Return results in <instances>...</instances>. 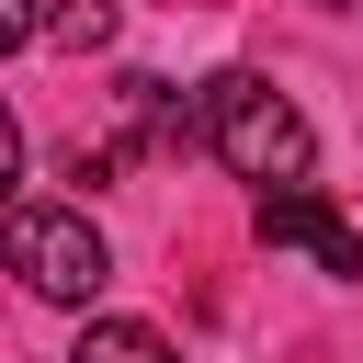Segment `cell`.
Returning a JSON list of instances; mask_svg holds the SVG:
<instances>
[{"label":"cell","instance_id":"6da1fadb","mask_svg":"<svg viewBox=\"0 0 363 363\" xmlns=\"http://www.w3.org/2000/svg\"><path fill=\"white\" fill-rule=\"evenodd\" d=\"M204 147L250 182V193H272V182H306V159H318V136H306V113L261 79V68H227V79H204Z\"/></svg>","mask_w":363,"mask_h":363},{"label":"cell","instance_id":"7a4b0ae2","mask_svg":"<svg viewBox=\"0 0 363 363\" xmlns=\"http://www.w3.org/2000/svg\"><path fill=\"white\" fill-rule=\"evenodd\" d=\"M11 272H23V295H45V306H91V295L113 284V250H102V227L68 216V204H11Z\"/></svg>","mask_w":363,"mask_h":363},{"label":"cell","instance_id":"3957f363","mask_svg":"<svg viewBox=\"0 0 363 363\" xmlns=\"http://www.w3.org/2000/svg\"><path fill=\"white\" fill-rule=\"evenodd\" d=\"M250 227H261L272 250H306L329 284H363V227H352V216H340L318 182H272V193L250 204Z\"/></svg>","mask_w":363,"mask_h":363},{"label":"cell","instance_id":"277c9868","mask_svg":"<svg viewBox=\"0 0 363 363\" xmlns=\"http://www.w3.org/2000/svg\"><path fill=\"white\" fill-rule=\"evenodd\" d=\"M68 363H182V352H170V340H159L147 318H91Z\"/></svg>","mask_w":363,"mask_h":363},{"label":"cell","instance_id":"5b68a950","mask_svg":"<svg viewBox=\"0 0 363 363\" xmlns=\"http://www.w3.org/2000/svg\"><path fill=\"white\" fill-rule=\"evenodd\" d=\"M45 45H113V0H68V11H45Z\"/></svg>","mask_w":363,"mask_h":363},{"label":"cell","instance_id":"8992f818","mask_svg":"<svg viewBox=\"0 0 363 363\" xmlns=\"http://www.w3.org/2000/svg\"><path fill=\"white\" fill-rule=\"evenodd\" d=\"M34 34H45V11L34 0H0V45H34Z\"/></svg>","mask_w":363,"mask_h":363}]
</instances>
